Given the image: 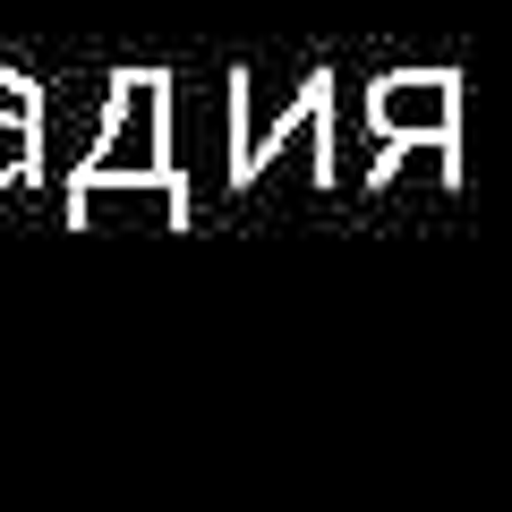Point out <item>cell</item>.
<instances>
[{"label": "cell", "mask_w": 512, "mask_h": 512, "mask_svg": "<svg viewBox=\"0 0 512 512\" xmlns=\"http://www.w3.org/2000/svg\"><path fill=\"white\" fill-rule=\"evenodd\" d=\"M111 188H128V197L146 188L163 205V222H188V180L171 163V77L163 69H120L103 86V120H94L86 154L69 163V188H60L69 222H94Z\"/></svg>", "instance_id": "cell-1"}, {"label": "cell", "mask_w": 512, "mask_h": 512, "mask_svg": "<svg viewBox=\"0 0 512 512\" xmlns=\"http://www.w3.org/2000/svg\"><path fill=\"white\" fill-rule=\"evenodd\" d=\"M308 137L325 163H342V86H333V69L316 60V69H299L291 86H282L274 111H256L248 94V69L231 77V128H222V154H231V197H256L265 180H282V163H291V146Z\"/></svg>", "instance_id": "cell-2"}, {"label": "cell", "mask_w": 512, "mask_h": 512, "mask_svg": "<svg viewBox=\"0 0 512 512\" xmlns=\"http://www.w3.org/2000/svg\"><path fill=\"white\" fill-rule=\"evenodd\" d=\"M367 137H376V171L402 154H436V171H461V77L453 69H384L367 86Z\"/></svg>", "instance_id": "cell-3"}, {"label": "cell", "mask_w": 512, "mask_h": 512, "mask_svg": "<svg viewBox=\"0 0 512 512\" xmlns=\"http://www.w3.org/2000/svg\"><path fill=\"white\" fill-rule=\"evenodd\" d=\"M35 154H43V86L0 69V188L35 180Z\"/></svg>", "instance_id": "cell-4"}]
</instances>
